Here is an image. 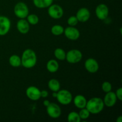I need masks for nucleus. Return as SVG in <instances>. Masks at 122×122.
I'll return each instance as SVG.
<instances>
[{
  "label": "nucleus",
  "instance_id": "1",
  "mask_svg": "<svg viewBox=\"0 0 122 122\" xmlns=\"http://www.w3.org/2000/svg\"><path fill=\"white\" fill-rule=\"evenodd\" d=\"M37 57L35 52L32 49H26L23 52L21 58L22 66L26 69H31L36 65Z\"/></svg>",
  "mask_w": 122,
  "mask_h": 122
},
{
  "label": "nucleus",
  "instance_id": "2",
  "mask_svg": "<svg viewBox=\"0 0 122 122\" xmlns=\"http://www.w3.org/2000/svg\"><path fill=\"white\" fill-rule=\"evenodd\" d=\"M86 108L90 114H97L101 113L104 108L103 100L100 97H94L87 101Z\"/></svg>",
  "mask_w": 122,
  "mask_h": 122
},
{
  "label": "nucleus",
  "instance_id": "3",
  "mask_svg": "<svg viewBox=\"0 0 122 122\" xmlns=\"http://www.w3.org/2000/svg\"><path fill=\"white\" fill-rule=\"evenodd\" d=\"M56 98L61 104L67 106L71 103L73 100V97L71 92L68 90L60 89L58 92H57Z\"/></svg>",
  "mask_w": 122,
  "mask_h": 122
},
{
  "label": "nucleus",
  "instance_id": "4",
  "mask_svg": "<svg viewBox=\"0 0 122 122\" xmlns=\"http://www.w3.org/2000/svg\"><path fill=\"white\" fill-rule=\"evenodd\" d=\"M14 14L19 19H26L29 14V8L23 2H19L15 5L14 8Z\"/></svg>",
  "mask_w": 122,
  "mask_h": 122
},
{
  "label": "nucleus",
  "instance_id": "5",
  "mask_svg": "<svg viewBox=\"0 0 122 122\" xmlns=\"http://www.w3.org/2000/svg\"><path fill=\"white\" fill-rule=\"evenodd\" d=\"M82 58V54L81 51L76 49H73L68 51L66 53V60L71 64H75L81 61Z\"/></svg>",
  "mask_w": 122,
  "mask_h": 122
},
{
  "label": "nucleus",
  "instance_id": "6",
  "mask_svg": "<svg viewBox=\"0 0 122 122\" xmlns=\"http://www.w3.org/2000/svg\"><path fill=\"white\" fill-rule=\"evenodd\" d=\"M48 13L50 17L54 19H59L64 14L63 9L60 5L57 4H51L48 7Z\"/></svg>",
  "mask_w": 122,
  "mask_h": 122
},
{
  "label": "nucleus",
  "instance_id": "7",
  "mask_svg": "<svg viewBox=\"0 0 122 122\" xmlns=\"http://www.w3.org/2000/svg\"><path fill=\"white\" fill-rule=\"evenodd\" d=\"M46 112L49 116L52 119H57L61 114V110L58 104L54 102H50L46 107Z\"/></svg>",
  "mask_w": 122,
  "mask_h": 122
},
{
  "label": "nucleus",
  "instance_id": "8",
  "mask_svg": "<svg viewBox=\"0 0 122 122\" xmlns=\"http://www.w3.org/2000/svg\"><path fill=\"white\" fill-rule=\"evenodd\" d=\"M109 9L107 5L100 4L95 8V14L97 17L101 20H106L108 16Z\"/></svg>",
  "mask_w": 122,
  "mask_h": 122
},
{
  "label": "nucleus",
  "instance_id": "9",
  "mask_svg": "<svg viewBox=\"0 0 122 122\" xmlns=\"http://www.w3.org/2000/svg\"><path fill=\"white\" fill-rule=\"evenodd\" d=\"M64 35L67 39L71 41H76L80 37V32L75 26H70L67 27L64 29Z\"/></svg>",
  "mask_w": 122,
  "mask_h": 122
},
{
  "label": "nucleus",
  "instance_id": "10",
  "mask_svg": "<svg viewBox=\"0 0 122 122\" xmlns=\"http://www.w3.org/2000/svg\"><path fill=\"white\" fill-rule=\"evenodd\" d=\"M11 27V21L7 17L0 16V36L7 35Z\"/></svg>",
  "mask_w": 122,
  "mask_h": 122
},
{
  "label": "nucleus",
  "instance_id": "11",
  "mask_svg": "<svg viewBox=\"0 0 122 122\" xmlns=\"http://www.w3.org/2000/svg\"><path fill=\"white\" fill-rule=\"evenodd\" d=\"M26 96L32 101H38L41 98V91L37 87L30 86L26 89Z\"/></svg>",
  "mask_w": 122,
  "mask_h": 122
},
{
  "label": "nucleus",
  "instance_id": "12",
  "mask_svg": "<svg viewBox=\"0 0 122 122\" xmlns=\"http://www.w3.org/2000/svg\"><path fill=\"white\" fill-rule=\"evenodd\" d=\"M85 67L88 72L91 73H95L98 70L99 64L95 59L89 58L85 62Z\"/></svg>",
  "mask_w": 122,
  "mask_h": 122
},
{
  "label": "nucleus",
  "instance_id": "13",
  "mask_svg": "<svg viewBox=\"0 0 122 122\" xmlns=\"http://www.w3.org/2000/svg\"><path fill=\"white\" fill-rule=\"evenodd\" d=\"M117 100V98L115 92L111 91L106 93V95L104 98L103 101L104 103V106L108 107H113L116 103Z\"/></svg>",
  "mask_w": 122,
  "mask_h": 122
},
{
  "label": "nucleus",
  "instance_id": "14",
  "mask_svg": "<svg viewBox=\"0 0 122 122\" xmlns=\"http://www.w3.org/2000/svg\"><path fill=\"white\" fill-rule=\"evenodd\" d=\"M91 13L89 10L85 7L80 8L76 13V17L79 21L82 23L86 22L90 18Z\"/></svg>",
  "mask_w": 122,
  "mask_h": 122
},
{
  "label": "nucleus",
  "instance_id": "15",
  "mask_svg": "<svg viewBox=\"0 0 122 122\" xmlns=\"http://www.w3.org/2000/svg\"><path fill=\"white\" fill-rule=\"evenodd\" d=\"M17 29L21 34H26L29 31V23L25 19H20L17 23Z\"/></svg>",
  "mask_w": 122,
  "mask_h": 122
},
{
  "label": "nucleus",
  "instance_id": "16",
  "mask_svg": "<svg viewBox=\"0 0 122 122\" xmlns=\"http://www.w3.org/2000/svg\"><path fill=\"white\" fill-rule=\"evenodd\" d=\"M87 100L86 98L82 95H77L74 98V105L79 109L85 108L86 105Z\"/></svg>",
  "mask_w": 122,
  "mask_h": 122
},
{
  "label": "nucleus",
  "instance_id": "17",
  "mask_svg": "<svg viewBox=\"0 0 122 122\" xmlns=\"http://www.w3.org/2000/svg\"><path fill=\"white\" fill-rule=\"evenodd\" d=\"M54 0H33V4L38 8H45L50 7Z\"/></svg>",
  "mask_w": 122,
  "mask_h": 122
},
{
  "label": "nucleus",
  "instance_id": "18",
  "mask_svg": "<svg viewBox=\"0 0 122 122\" xmlns=\"http://www.w3.org/2000/svg\"><path fill=\"white\" fill-rule=\"evenodd\" d=\"M46 69L50 73H55L58 71L59 69V64L56 60H50L47 62Z\"/></svg>",
  "mask_w": 122,
  "mask_h": 122
},
{
  "label": "nucleus",
  "instance_id": "19",
  "mask_svg": "<svg viewBox=\"0 0 122 122\" xmlns=\"http://www.w3.org/2000/svg\"><path fill=\"white\" fill-rule=\"evenodd\" d=\"M48 88L52 92H58L60 89V83L56 79H51L48 83Z\"/></svg>",
  "mask_w": 122,
  "mask_h": 122
},
{
  "label": "nucleus",
  "instance_id": "20",
  "mask_svg": "<svg viewBox=\"0 0 122 122\" xmlns=\"http://www.w3.org/2000/svg\"><path fill=\"white\" fill-rule=\"evenodd\" d=\"M9 63L13 67H19L21 66V58L17 55H12L9 58Z\"/></svg>",
  "mask_w": 122,
  "mask_h": 122
},
{
  "label": "nucleus",
  "instance_id": "21",
  "mask_svg": "<svg viewBox=\"0 0 122 122\" xmlns=\"http://www.w3.org/2000/svg\"><path fill=\"white\" fill-rule=\"evenodd\" d=\"M54 54L55 57L58 60L63 61L66 60V52L63 49L60 48L56 49L54 50Z\"/></svg>",
  "mask_w": 122,
  "mask_h": 122
},
{
  "label": "nucleus",
  "instance_id": "22",
  "mask_svg": "<svg viewBox=\"0 0 122 122\" xmlns=\"http://www.w3.org/2000/svg\"><path fill=\"white\" fill-rule=\"evenodd\" d=\"M64 27L59 25H54L51 29V32L55 36H59L64 33Z\"/></svg>",
  "mask_w": 122,
  "mask_h": 122
},
{
  "label": "nucleus",
  "instance_id": "23",
  "mask_svg": "<svg viewBox=\"0 0 122 122\" xmlns=\"http://www.w3.org/2000/svg\"><path fill=\"white\" fill-rule=\"evenodd\" d=\"M67 121L69 122H80L81 121V119L79 113L75 112H71L68 114Z\"/></svg>",
  "mask_w": 122,
  "mask_h": 122
},
{
  "label": "nucleus",
  "instance_id": "24",
  "mask_svg": "<svg viewBox=\"0 0 122 122\" xmlns=\"http://www.w3.org/2000/svg\"><path fill=\"white\" fill-rule=\"evenodd\" d=\"M26 18H27V20H26L29 23V25H35L38 24V22H39V17L36 14H28V15L26 17Z\"/></svg>",
  "mask_w": 122,
  "mask_h": 122
},
{
  "label": "nucleus",
  "instance_id": "25",
  "mask_svg": "<svg viewBox=\"0 0 122 122\" xmlns=\"http://www.w3.org/2000/svg\"><path fill=\"white\" fill-rule=\"evenodd\" d=\"M79 113V115L80 118L81 120H86L89 118V116H90V113L89 111L87 110V108H83L82 109H80Z\"/></svg>",
  "mask_w": 122,
  "mask_h": 122
},
{
  "label": "nucleus",
  "instance_id": "26",
  "mask_svg": "<svg viewBox=\"0 0 122 122\" xmlns=\"http://www.w3.org/2000/svg\"><path fill=\"white\" fill-rule=\"evenodd\" d=\"M101 88H102V90L104 92L107 93L112 91V84H111L110 82L106 81V82L102 83V86H101Z\"/></svg>",
  "mask_w": 122,
  "mask_h": 122
},
{
  "label": "nucleus",
  "instance_id": "27",
  "mask_svg": "<svg viewBox=\"0 0 122 122\" xmlns=\"http://www.w3.org/2000/svg\"><path fill=\"white\" fill-rule=\"evenodd\" d=\"M78 22L79 21L76 15H71L67 19V24L70 26H75Z\"/></svg>",
  "mask_w": 122,
  "mask_h": 122
},
{
  "label": "nucleus",
  "instance_id": "28",
  "mask_svg": "<svg viewBox=\"0 0 122 122\" xmlns=\"http://www.w3.org/2000/svg\"><path fill=\"white\" fill-rule=\"evenodd\" d=\"M115 94L117 97V98L120 101H122V88L120 87L119 89H117Z\"/></svg>",
  "mask_w": 122,
  "mask_h": 122
},
{
  "label": "nucleus",
  "instance_id": "29",
  "mask_svg": "<svg viewBox=\"0 0 122 122\" xmlns=\"http://www.w3.org/2000/svg\"><path fill=\"white\" fill-rule=\"evenodd\" d=\"M48 96V92L46 90L41 91V97L46 98Z\"/></svg>",
  "mask_w": 122,
  "mask_h": 122
},
{
  "label": "nucleus",
  "instance_id": "30",
  "mask_svg": "<svg viewBox=\"0 0 122 122\" xmlns=\"http://www.w3.org/2000/svg\"><path fill=\"white\" fill-rule=\"evenodd\" d=\"M43 104H44V106H45V107H47L48 106L49 104H50V102L49 100H44V102H43Z\"/></svg>",
  "mask_w": 122,
  "mask_h": 122
},
{
  "label": "nucleus",
  "instance_id": "31",
  "mask_svg": "<svg viewBox=\"0 0 122 122\" xmlns=\"http://www.w3.org/2000/svg\"><path fill=\"white\" fill-rule=\"evenodd\" d=\"M117 122H122V116H120L116 120Z\"/></svg>",
  "mask_w": 122,
  "mask_h": 122
},
{
  "label": "nucleus",
  "instance_id": "32",
  "mask_svg": "<svg viewBox=\"0 0 122 122\" xmlns=\"http://www.w3.org/2000/svg\"><path fill=\"white\" fill-rule=\"evenodd\" d=\"M56 96H57V92H53V93H52V97L56 98Z\"/></svg>",
  "mask_w": 122,
  "mask_h": 122
}]
</instances>
